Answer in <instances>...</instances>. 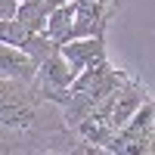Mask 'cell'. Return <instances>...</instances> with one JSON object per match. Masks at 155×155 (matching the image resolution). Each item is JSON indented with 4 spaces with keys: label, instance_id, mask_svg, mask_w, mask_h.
<instances>
[{
    "label": "cell",
    "instance_id": "10",
    "mask_svg": "<svg viewBox=\"0 0 155 155\" xmlns=\"http://www.w3.org/2000/svg\"><path fill=\"white\" fill-rule=\"evenodd\" d=\"M34 31H28L25 25H19L16 19H0V44H9V47H25V41H28Z\"/></svg>",
    "mask_w": 155,
    "mask_h": 155
},
{
    "label": "cell",
    "instance_id": "3",
    "mask_svg": "<svg viewBox=\"0 0 155 155\" xmlns=\"http://www.w3.org/2000/svg\"><path fill=\"white\" fill-rule=\"evenodd\" d=\"M59 56L68 62L74 71H84L96 62H106V47H102V34H90V37H71V41L59 44Z\"/></svg>",
    "mask_w": 155,
    "mask_h": 155
},
{
    "label": "cell",
    "instance_id": "2",
    "mask_svg": "<svg viewBox=\"0 0 155 155\" xmlns=\"http://www.w3.org/2000/svg\"><path fill=\"white\" fill-rule=\"evenodd\" d=\"M74 68L68 65L65 59L59 56V50H53L41 65H37V74H34V81L31 84H37L44 90V96L47 99H56V102H65V90H68V84L74 81Z\"/></svg>",
    "mask_w": 155,
    "mask_h": 155
},
{
    "label": "cell",
    "instance_id": "4",
    "mask_svg": "<svg viewBox=\"0 0 155 155\" xmlns=\"http://www.w3.org/2000/svg\"><path fill=\"white\" fill-rule=\"evenodd\" d=\"M143 99H146V90H143V84H137V81H127L112 93V109H109V121H112V127L118 130V127L130 118V115L143 106ZM112 130V134H115Z\"/></svg>",
    "mask_w": 155,
    "mask_h": 155
},
{
    "label": "cell",
    "instance_id": "5",
    "mask_svg": "<svg viewBox=\"0 0 155 155\" xmlns=\"http://www.w3.org/2000/svg\"><path fill=\"white\" fill-rule=\"evenodd\" d=\"M102 16H106V0H74V22H71L68 41L102 34Z\"/></svg>",
    "mask_w": 155,
    "mask_h": 155
},
{
    "label": "cell",
    "instance_id": "7",
    "mask_svg": "<svg viewBox=\"0 0 155 155\" xmlns=\"http://www.w3.org/2000/svg\"><path fill=\"white\" fill-rule=\"evenodd\" d=\"M71 22H74V0H68V3H62V6H56V9H50V12H47L44 34L59 47V44H65V41H68Z\"/></svg>",
    "mask_w": 155,
    "mask_h": 155
},
{
    "label": "cell",
    "instance_id": "13",
    "mask_svg": "<svg viewBox=\"0 0 155 155\" xmlns=\"http://www.w3.org/2000/svg\"><path fill=\"white\" fill-rule=\"evenodd\" d=\"M16 3H22V0H16Z\"/></svg>",
    "mask_w": 155,
    "mask_h": 155
},
{
    "label": "cell",
    "instance_id": "8",
    "mask_svg": "<svg viewBox=\"0 0 155 155\" xmlns=\"http://www.w3.org/2000/svg\"><path fill=\"white\" fill-rule=\"evenodd\" d=\"M16 22L25 25L28 31H44V22H47V12L41 6V0H22V3L16 6Z\"/></svg>",
    "mask_w": 155,
    "mask_h": 155
},
{
    "label": "cell",
    "instance_id": "11",
    "mask_svg": "<svg viewBox=\"0 0 155 155\" xmlns=\"http://www.w3.org/2000/svg\"><path fill=\"white\" fill-rule=\"evenodd\" d=\"M28 84L22 81H12V78H0V106H6V102H22L25 99V90Z\"/></svg>",
    "mask_w": 155,
    "mask_h": 155
},
{
    "label": "cell",
    "instance_id": "1",
    "mask_svg": "<svg viewBox=\"0 0 155 155\" xmlns=\"http://www.w3.org/2000/svg\"><path fill=\"white\" fill-rule=\"evenodd\" d=\"M152 130H155V102L146 96L130 118L106 140V152H127V155H143L152 152Z\"/></svg>",
    "mask_w": 155,
    "mask_h": 155
},
{
    "label": "cell",
    "instance_id": "12",
    "mask_svg": "<svg viewBox=\"0 0 155 155\" xmlns=\"http://www.w3.org/2000/svg\"><path fill=\"white\" fill-rule=\"evenodd\" d=\"M16 0H0V19H16Z\"/></svg>",
    "mask_w": 155,
    "mask_h": 155
},
{
    "label": "cell",
    "instance_id": "9",
    "mask_svg": "<svg viewBox=\"0 0 155 155\" xmlns=\"http://www.w3.org/2000/svg\"><path fill=\"white\" fill-rule=\"evenodd\" d=\"M34 121V112L28 106V99H22V102H6V106H0V124H6V127H28Z\"/></svg>",
    "mask_w": 155,
    "mask_h": 155
},
{
    "label": "cell",
    "instance_id": "6",
    "mask_svg": "<svg viewBox=\"0 0 155 155\" xmlns=\"http://www.w3.org/2000/svg\"><path fill=\"white\" fill-rule=\"evenodd\" d=\"M34 74H37V62L25 53V50L0 44V78H12V81L31 84Z\"/></svg>",
    "mask_w": 155,
    "mask_h": 155
}]
</instances>
